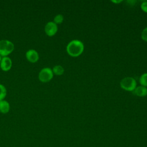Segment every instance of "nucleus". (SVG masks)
Wrapping results in <instances>:
<instances>
[{
    "instance_id": "f257e3e1",
    "label": "nucleus",
    "mask_w": 147,
    "mask_h": 147,
    "mask_svg": "<svg viewBox=\"0 0 147 147\" xmlns=\"http://www.w3.org/2000/svg\"><path fill=\"white\" fill-rule=\"evenodd\" d=\"M66 49L67 53L71 56L78 57L82 53L84 50V45L80 40H74L68 44Z\"/></svg>"
},
{
    "instance_id": "f03ea898",
    "label": "nucleus",
    "mask_w": 147,
    "mask_h": 147,
    "mask_svg": "<svg viewBox=\"0 0 147 147\" xmlns=\"http://www.w3.org/2000/svg\"><path fill=\"white\" fill-rule=\"evenodd\" d=\"M14 49V44L10 40L3 39L0 40V56L6 57L10 55Z\"/></svg>"
},
{
    "instance_id": "7ed1b4c3",
    "label": "nucleus",
    "mask_w": 147,
    "mask_h": 147,
    "mask_svg": "<svg viewBox=\"0 0 147 147\" xmlns=\"http://www.w3.org/2000/svg\"><path fill=\"white\" fill-rule=\"evenodd\" d=\"M53 77L52 69L49 67L42 68L38 73V78L39 80L42 83H47L52 80Z\"/></svg>"
},
{
    "instance_id": "20e7f679",
    "label": "nucleus",
    "mask_w": 147,
    "mask_h": 147,
    "mask_svg": "<svg viewBox=\"0 0 147 147\" xmlns=\"http://www.w3.org/2000/svg\"><path fill=\"white\" fill-rule=\"evenodd\" d=\"M136 82L131 77L124 78L120 82V86L122 88L128 91H132L136 88Z\"/></svg>"
},
{
    "instance_id": "39448f33",
    "label": "nucleus",
    "mask_w": 147,
    "mask_h": 147,
    "mask_svg": "<svg viewBox=\"0 0 147 147\" xmlns=\"http://www.w3.org/2000/svg\"><path fill=\"white\" fill-rule=\"evenodd\" d=\"M57 25L53 21L47 22L44 28V31L46 34L49 37L54 36L57 32Z\"/></svg>"
},
{
    "instance_id": "423d86ee",
    "label": "nucleus",
    "mask_w": 147,
    "mask_h": 147,
    "mask_svg": "<svg viewBox=\"0 0 147 147\" xmlns=\"http://www.w3.org/2000/svg\"><path fill=\"white\" fill-rule=\"evenodd\" d=\"M25 57L28 61L32 63H36L39 59L38 53L33 49L28 50L25 53Z\"/></svg>"
},
{
    "instance_id": "0eeeda50",
    "label": "nucleus",
    "mask_w": 147,
    "mask_h": 147,
    "mask_svg": "<svg viewBox=\"0 0 147 147\" xmlns=\"http://www.w3.org/2000/svg\"><path fill=\"white\" fill-rule=\"evenodd\" d=\"M12 67V61L11 59L8 57H2L1 63H0V68L1 69L5 72L9 71Z\"/></svg>"
},
{
    "instance_id": "6e6552de",
    "label": "nucleus",
    "mask_w": 147,
    "mask_h": 147,
    "mask_svg": "<svg viewBox=\"0 0 147 147\" xmlns=\"http://www.w3.org/2000/svg\"><path fill=\"white\" fill-rule=\"evenodd\" d=\"M10 109V106L9 103L3 99L0 100V112L2 114H6L9 113Z\"/></svg>"
},
{
    "instance_id": "1a4fd4ad",
    "label": "nucleus",
    "mask_w": 147,
    "mask_h": 147,
    "mask_svg": "<svg viewBox=\"0 0 147 147\" xmlns=\"http://www.w3.org/2000/svg\"><path fill=\"white\" fill-rule=\"evenodd\" d=\"M134 91V94L138 96L142 97L147 95V88L142 86L136 87Z\"/></svg>"
},
{
    "instance_id": "9d476101",
    "label": "nucleus",
    "mask_w": 147,
    "mask_h": 147,
    "mask_svg": "<svg viewBox=\"0 0 147 147\" xmlns=\"http://www.w3.org/2000/svg\"><path fill=\"white\" fill-rule=\"evenodd\" d=\"M52 71L53 74H55L56 75H61L63 74L64 72V68L60 65H56L55 66L53 67V69H52Z\"/></svg>"
},
{
    "instance_id": "9b49d317",
    "label": "nucleus",
    "mask_w": 147,
    "mask_h": 147,
    "mask_svg": "<svg viewBox=\"0 0 147 147\" xmlns=\"http://www.w3.org/2000/svg\"><path fill=\"white\" fill-rule=\"evenodd\" d=\"M7 95V90L5 86L2 84H0V100L5 99Z\"/></svg>"
},
{
    "instance_id": "f8f14e48",
    "label": "nucleus",
    "mask_w": 147,
    "mask_h": 147,
    "mask_svg": "<svg viewBox=\"0 0 147 147\" xmlns=\"http://www.w3.org/2000/svg\"><path fill=\"white\" fill-rule=\"evenodd\" d=\"M140 84L144 87H147V73L143 74L139 79Z\"/></svg>"
},
{
    "instance_id": "ddd939ff",
    "label": "nucleus",
    "mask_w": 147,
    "mask_h": 147,
    "mask_svg": "<svg viewBox=\"0 0 147 147\" xmlns=\"http://www.w3.org/2000/svg\"><path fill=\"white\" fill-rule=\"evenodd\" d=\"M64 20V17L61 14L56 15L53 18V22L56 24H60L63 22Z\"/></svg>"
},
{
    "instance_id": "4468645a",
    "label": "nucleus",
    "mask_w": 147,
    "mask_h": 147,
    "mask_svg": "<svg viewBox=\"0 0 147 147\" xmlns=\"http://www.w3.org/2000/svg\"><path fill=\"white\" fill-rule=\"evenodd\" d=\"M141 37L143 40L147 42V27H146L142 30L141 33Z\"/></svg>"
},
{
    "instance_id": "2eb2a0df",
    "label": "nucleus",
    "mask_w": 147,
    "mask_h": 147,
    "mask_svg": "<svg viewBox=\"0 0 147 147\" xmlns=\"http://www.w3.org/2000/svg\"><path fill=\"white\" fill-rule=\"evenodd\" d=\"M141 8L144 11L147 13V1L141 3Z\"/></svg>"
},
{
    "instance_id": "dca6fc26",
    "label": "nucleus",
    "mask_w": 147,
    "mask_h": 147,
    "mask_svg": "<svg viewBox=\"0 0 147 147\" xmlns=\"http://www.w3.org/2000/svg\"><path fill=\"white\" fill-rule=\"evenodd\" d=\"M122 1H111V2H114V3H119L120 2H121Z\"/></svg>"
},
{
    "instance_id": "f3484780",
    "label": "nucleus",
    "mask_w": 147,
    "mask_h": 147,
    "mask_svg": "<svg viewBox=\"0 0 147 147\" xmlns=\"http://www.w3.org/2000/svg\"><path fill=\"white\" fill-rule=\"evenodd\" d=\"M1 59H2V57L0 56V63H1Z\"/></svg>"
}]
</instances>
